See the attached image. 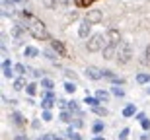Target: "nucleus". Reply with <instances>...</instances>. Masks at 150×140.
Returning <instances> with one entry per match:
<instances>
[{"label":"nucleus","instance_id":"1","mask_svg":"<svg viewBox=\"0 0 150 140\" xmlns=\"http://www.w3.org/2000/svg\"><path fill=\"white\" fill-rule=\"evenodd\" d=\"M28 33L33 37L35 41H51L53 37H51V33L47 31V27H45V23L39 20V18H31V20H28Z\"/></svg>","mask_w":150,"mask_h":140},{"label":"nucleus","instance_id":"2","mask_svg":"<svg viewBox=\"0 0 150 140\" xmlns=\"http://www.w3.org/2000/svg\"><path fill=\"white\" fill-rule=\"evenodd\" d=\"M131 58H133V47H131V43L129 41H121L119 47H117V58L115 61L119 64H127V62H131Z\"/></svg>","mask_w":150,"mask_h":140},{"label":"nucleus","instance_id":"3","mask_svg":"<svg viewBox=\"0 0 150 140\" xmlns=\"http://www.w3.org/2000/svg\"><path fill=\"white\" fill-rule=\"evenodd\" d=\"M103 41H107V39H103V35L101 33H94V35H90V39L86 41V49H88V53H98V51H101L103 49Z\"/></svg>","mask_w":150,"mask_h":140},{"label":"nucleus","instance_id":"4","mask_svg":"<svg viewBox=\"0 0 150 140\" xmlns=\"http://www.w3.org/2000/svg\"><path fill=\"white\" fill-rule=\"evenodd\" d=\"M51 49L55 51L59 56H62V58H70V56H68V51H67V47H64V43H62V41L51 39Z\"/></svg>","mask_w":150,"mask_h":140},{"label":"nucleus","instance_id":"5","mask_svg":"<svg viewBox=\"0 0 150 140\" xmlns=\"http://www.w3.org/2000/svg\"><path fill=\"white\" fill-rule=\"evenodd\" d=\"M84 20L90 22L92 25H98V23H101V20H103V12H101V10H88Z\"/></svg>","mask_w":150,"mask_h":140},{"label":"nucleus","instance_id":"6","mask_svg":"<svg viewBox=\"0 0 150 140\" xmlns=\"http://www.w3.org/2000/svg\"><path fill=\"white\" fill-rule=\"evenodd\" d=\"M117 47H119V45L105 43V47L101 49V56H103L105 61H113V58H117Z\"/></svg>","mask_w":150,"mask_h":140},{"label":"nucleus","instance_id":"7","mask_svg":"<svg viewBox=\"0 0 150 140\" xmlns=\"http://www.w3.org/2000/svg\"><path fill=\"white\" fill-rule=\"evenodd\" d=\"M2 16L4 18H16V4L12 0H4L2 2Z\"/></svg>","mask_w":150,"mask_h":140},{"label":"nucleus","instance_id":"8","mask_svg":"<svg viewBox=\"0 0 150 140\" xmlns=\"http://www.w3.org/2000/svg\"><path fill=\"white\" fill-rule=\"evenodd\" d=\"M90 31H92V23L82 20L80 25H78V37H82V39H90Z\"/></svg>","mask_w":150,"mask_h":140},{"label":"nucleus","instance_id":"9","mask_svg":"<svg viewBox=\"0 0 150 140\" xmlns=\"http://www.w3.org/2000/svg\"><path fill=\"white\" fill-rule=\"evenodd\" d=\"M86 76H88L90 80H94V82H98V80L103 78V70L98 66H88L86 68Z\"/></svg>","mask_w":150,"mask_h":140},{"label":"nucleus","instance_id":"10","mask_svg":"<svg viewBox=\"0 0 150 140\" xmlns=\"http://www.w3.org/2000/svg\"><path fill=\"white\" fill-rule=\"evenodd\" d=\"M105 39L107 43H111V45H119L121 43V33H119V29H107V33H105Z\"/></svg>","mask_w":150,"mask_h":140},{"label":"nucleus","instance_id":"11","mask_svg":"<svg viewBox=\"0 0 150 140\" xmlns=\"http://www.w3.org/2000/svg\"><path fill=\"white\" fill-rule=\"evenodd\" d=\"M10 121H12V125L14 127H25V117H23L20 111H14V113H10Z\"/></svg>","mask_w":150,"mask_h":140},{"label":"nucleus","instance_id":"12","mask_svg":"<svg viewBox=\"0 0 150 140\" xmlns=\"http://www.w3.org/2000/svg\"><path fill=\"white\" fill-rule=\"evenodd\" d=\"M2 74H4V78H14V66H12L10 58L2 61Z\"/></svg>","mask_w":150,"mask_h":140},{"label":"nucleus","instance_id":"13","mask_svg":"<svg viewBox=\"0 0 150 140\" xmlns=\"http://www.w3.org/2000/svg\"><path fill=\"white\" fill-rule=\"evenodd\" d=\"M28 88V82H25V76H18L16 80H14V90L16 91H22Z\"/></svg>","mask_w":150,"mask_h":140},{"label":"nucleus","instance_id":"14","mask_svg":"<svg viewBox=\"0 0 150 140\" xmlns=\"http://www.w3.org/2000/svg\"><path fill=\"white\" fill-rule=\"evenodd\" d=\"M23 55H25V56H29V58H35V56H39V49H37V47L28 45L25 49H23Z\"/></svg>","mask_w":150,"mask_h":140},{"label":"nucleus","instance_id":"15","mask_svg":"<svg viewBox=\"0 0 150 140\" xmlns=\"http://www.w3.org/2000/svg\"><path fill=\"white\" fill-rule=\"evenodd\" d=\"M134 115H137V107H134L133 103L123 109V117H125V119H131V117H134Z\"/></svg>","mask_w":150,"mask_h":140},{"label":"nucleus","instance_id":"16","mask_svg":"<svg viewBox=\"0 0 150 140\" xmlns=\"http://www.w3.org/2000/svg\"><path fill=\"white\" fill-rule=\"evenodd\" d=\"M84 103H86L88 107H92V109H94V107H98V105H100L101 101L98 99V97H92V95H86V97H84Z\"/></svg>","mask_w":150,"mask_h":140},{"label":"nucleus","instance_id":"17","mask_svg":"<svg viewBox=\"0 0 150 140\" xmlns=\"http://www.w3.org/2000/svg\"><path fill=\"white\" fill-rule=\"evenodd\" d=\"M41 88L47 91H53V88H55V82L51 78H41Z\"/></svg>","mask_w":150,"mask_h":140},{"label":"nucleus","instance_id":"18","mask_svg":"<svg viewBox=\"0 0 150 140\" xmlns=\"http://www.w3.org/2000/svg\"><path fill=\"white\" fill-rule=\"evenodd\" d=\"M57 101L55 99H49V97H43L41 99V107H43V111H51V107L55 105Z\"/></svg>","mask_w":150,"mask_h":140},{"label":"nucleus","instance_id":"19","mask_svg":"<svg viewBox=\"0 0 150 140\" xmlns=\"http://www.w3.org/2000/svg\"><path fill=\"white\" fill-rule=\"evenodd\" d=\"M29 68H25V64H22V62H18V64H14V72L18 74V76H25V72H28Z\"/></svg>","mask_w":150,"mask_h":140},{"label":"nucleus","instance_id":"20","mask_svg":"<svg viewBox=\"0 0 150 140\" xmlns=\"http://www.w3.org/2000/svg\"><path fill=\"white\" fill-rule=\"evenodd\" d=\"M96 97H98L101 103H107V101H109V94H107L105 90H98L96 91Z\"/></svg>","mask_w":150,"mask_h":140},{"label":"nucleus","instance_id":"21","mask_svg":"<svg viewBox=\"0 0 150 140\" xmlns=\"http://www.w3.org/2000/svg\"><path fill=\"white\" fill-rule=\"evenodd\" d=\"M137 82H139V84H148V82H150V74L148 72L137 74Z\"/></svg>","mask_w":150,"mask_h":140},{"label":"nucleus","instance_id":"22","mask_svg":"<svg viewBox=\"0 0 150 140\" xmlns=\"http://www.w3.org/2000/svg\"><path fill=\"white\" fill-rule=\"evenodd\" d=\"M68 111H70V113H76V115H80V113H82V111H80V105H78V101H68Z\"/></svg>","mask_w":150,"mask_h":140},{"label":"nucleus","instance_id":"23","mask_svg":"<svg viewBox=\"0 0 150 140\" xmlns=\"http://www.w3.org/2000/svg\"><path fill=\"white\" fill-rule=\"evenodd\" d=\"M43 56H45V58H49L51 62H55V64H57V53H55L53 49H47V51H43Z\"/></svg>","mask_w":150,"mask_h":140},{"label":"nucleus","instance_id":"24","mask_svg":"<svg viewBox=\"0 0 150 140\" xmlns=\"http://www.w3.org/2000/svg\"><path fill=\"white\" fill-rule=\"evenodd\" d=\"M43 2L45 8H49V10H57V6H61L59 4V0H41Z\"/></svg>","mask_w":150,"mask_h":140},{"label":"nucleus","instance_id":"25","mask_svg":"<svg viewBox=\"0 0 150 140\" xmlns=\"http://www.w3.org/2000/svg\"><path fill=\"white\" fill-rule=\"evenodd\" d=\"M92 111H94L96 115H98V117H107V115H109V111H107L105 107H101V105L94 107V109H92Z\"/></svg>","mask_w":150,"mask_h":140},{"label":"nucleus","instance_id":"26","mask_svg":"<svg viewBox=\"0 0 150 140\" xmlns=\"http://www.w3.org/2000/svg\"><path fill=\"white\" fill-rule=\"evenodd\" d=\"M59 119H61L62 123H72V113H70V111H61Z\"/></svg>","mask_w":150,"mask_h":140},{"label":"nucleus","instance_id":"27","mask_svg":"<svg viewBox=\"0 0 150 140\" xmlns=\"http://www.w3.org/2000/svg\"><path fill=\"white\" fill-rule=\"evenodd\" d=\"M92 4H94V0H74V6L76 8H88Z\"/></svg>","mask_w":150,"mask_h":140},{"label":"nucleus","instance_id":"28","mask_svg":"<svg viewBox=\"0 0 150 140\" xmlns=\"http://www.w3.org/2000/svg\"><path fill=\"white\" fill-rule=\"evenodd\" d=\"M78 88H76V82H64V91L67 94H74Z\"/></svg>","mask_w":150,"mask_h":140},{"label":"nucleus","instance_id":"29","mask_svg":"<svg viewBox=\"0 0 150 140\" xmlns=\"http://www.w3.org/2000/svg\"><path fill=\"white\" fill-rule=\"evenodd\" d=\"M103 129H105V125L101 123V121L94 123V127H92V130H94V134H100V132H103Z\"/></svg>","mask_w":150,"mask_h":140},{"label":"nucleus","instance_id":"30","mask_svg":"<svg viewBox=\"0 0 150 140\" xmlns=\"http://www.w3.org/2000/svg\"><path fill=\"white\" fill-rule=\"evenodd\" d=\"M67 136H68L70 140H82V136L78 134V132H74V130H72V127H68V130H67Z\"/></svg>","mask_w":150,"mask_h":140},{"label":"nucleus","instance_id":"31","mask_svg":"<svg viewBox=\"0 0 150 140\" xmlns=\"http://www.w3.org/2000/svg\"><path fill=\"white\" fill-rule=\"evenodd\" d=\"M111 94L115 95V97H123V95H125V90H123V88H119V86H113V88H111Z\"/></svg>","mask_w":150,"mask_h":140},{"label":"nucleus","instance_id":"32","mask_svg":"<svg viewBox=\"0 0 150 140\" xmlns=\"http://www.w3.org/2000/svg\"><path fill=\"white\" fill-rule=\"evenodd\" d=\"M25 91H28V95H35V94H37V84H35V82H31V84H28V88H25Z\"/></svg>","mask_w":150,"mask_h":140},{"label":"nucleus","instance_id":"33","mask_svg":"<svg viewBox=\"0 0 150 140\" xmlns=\"http://www.w3.org/2000/svg\"><path fill=\"white\" fill-rule=\"evenodd\" d=\"M67 22H74V20H78V12L76 10H72V12H68L67 14V18H64Z\"/></svg>","mask_w":150,"mask_h":140},{"label":"nucleus","instance_id":"34","mask_svg":"<svg viewBox=\"0 0 150 140\" xmlns=\"http://www.w3.org/2000/svg\"><path fill=\"white\" fill-rule=\"evenodd\" d=\"M28 72H31L33 78H41V76H43V70H39V68H29Z\"/></svg>","mask_w":150,"mask_h":140},{"label":"nucleus","instance_id":"35","mask_svg":"<svg viewBox=\"0 0 150 140\" xmlns=\"http://www.w3.org/2000/svg\"><path fill=\"white\" fill-rule=\"evenodd\" d=\"M41 119H43L45 123H49V121H53V113H51V111H43V115H41Z\"/></svg>","mask_w":150,"mask_h":140},{"label":"nucleus","instance_id":"36","mask_svg":"<svg viewBox=\"0 0 150 140\" xmlns=\"http://www.w3.org/2000/svg\"><path fill=\"white\" fill-rule=\"evenodd\" d=\"M57 138H59L57 134H53V132H49V134H43L41 138H37V140H57Z\"/></svg>","mask_w":150,"mask_h":140},{"label":"nucleus","instance_id":"37","mask_svg":"<svg viewBox=\"0 0 150 140\" xmlns=\"http://www.w3.org/2000/svg\"><path fill=\"white\" fill-rule=\"evenodd\" d=\"M129 132H131V130L127 129V127H125V129L121 130V132H119V140H127V136H129Z\"/></svg>","mask_w":150,"mask_h":140},{"label":"nucleus","instance_id":"38","mask_svg":"<svg viewBox=\"0 0 150 140\" xmlns=\"http://www.w3.org/2000/svg\"><path fill=\"white\" fill-rule=\"evenodd\" d=\"M140 127H142V130H144V132H148V130H150V119H144V121L140 123Z\"/></svg>","mask_w":150,"mask_h":140},{"label":"nucleus","instance_id":"39","mask_svg":"<svg viewBox=\"0 0 150 140\" xmlns=\"http://www.w3.org/2000/svg\"><path fill=\"white\" fill-rule=\"evenodd\" d=\"M64 76H67V78H72V82H76V80H78V76L72 72V70H64Z\"/></svg>","mask_w":150,"mask_h":140},{"label":"nucleus","instance_id":"40","mask_svg":"<svg viewBox=\"0 0 150 140\" xmlns=\"http://www.w3.org/2000/svg\"><path fill=\"white\" fill-rule=\"evenodd\" d=\"M103 78H107V80H113V78H115V74H113L111 70H103Z\"/></svg>","mask_w":150,"mask_h":140},{"label":"nucleus","instance_id":"41","mask_svg":"<svg viewBox=\"0 0 150 140\" xmlns=\"http://www.w3.org/2000/svg\"><path fill=\"white\" fill-rule=\"evenodd\" d=\"M134 119H137L139 123H142V121L146 119V115H144V113H137V115H134Z\"/></svg>","mask_w":150,"mask_h":140},{"label":"nucleus","instance_id":"42","mask_svg":"<svg viewBox=\"0 0 150 140\" xmlns=\"http://www.w3.org/2000/svg\"><path fill=\"white\" fill-rule=\"evenodd\" d=\"M144 58L148 61V64H150V45H146V49H144Z\"/></svg>","mask_w":150,"mask_h":140},{"label":"nucleus","instance_id":"43","mask_svg":"<svg viewBox=\"0 0 150 140\" xmlns=\"http://www.w3.org/2000/svg\"><path fill=\"white\" fill-rule=\"evenodd\" d=\"M72 2H74V0H59V4H61V6H70Z\"/></svg>","mask_w":150,"mask_h":140},{"label":"nucleus","instance_id":"44","mask_svg":"<svg viewBox=\"0 0 150 140\" xmlns=\"http://www.w3.org/2000/svg\"><path fill=\"white\" fill-rule=\"evenodd\" d=\"M14 140H29V138H28V134H16Z\"/></svg>","mask_w":150,"mask_h":140},{"label":"nucleus","instance_id":"45","mask_svg":"<svg viewBox=\"0 0 150 140\" xmlns=\"http://www.w3.org/2000/svg\"><path fill=\"white\" fill-rule=\"evenodd\" d=\"M140 140H150V134H148V132H144V134H140Z\"/></svg>","mask_w":150,"mask_h":140},{"label":"nucleus","instance_id":"46","mask_svg":"<svg viewBox=\"0 0 150 140\" xmlns=\"http://www.w3.org/2000/svg\"><path fill=\"white\" fill-rule=\"evenodd\" d=\"M14 4H28V0H12Z\"/></svg>","mask_w":150,"mask_h":140},{"label":"nucleus","instance_id":"47","mask_svg":"<svg viewBox=\"0 0 150 140\" xmlns=\"http://www.w3.org/2000/svg\"><path fill=\"white\" fill-rule=\"evenodd\" d=\"M39 125H41L39 121H33V123H31V127H33V129H39Z\"/></svg>","mask_w":150,"mask_h":140},{"label":"nucleus","instance_id":"48","mask_svg":"<svg viewBox=\"0 0 150 140\" xmlns=\"http://www.w3.org/2000/svg\"><path fill=\"white\" fill-rule=\"evenodd\" d=\"M92 140H105L103 136H96V138H92Z\"/></svg>","mask_w":150,"mask_h":140},{"label":"nucleus","instance_id":"49","mask_svg":"<svg viewBox=\"0 0 150 140\" xmlns=\"http://www.w3.org/2000/svg\"><path fill=\"white\" fill-rule=\"evenodd\" d=\"M57 140H62V138H61V136H59V138H57Z\"/></svg>","mask_w":150,"mask_h":140}]
</instances>
